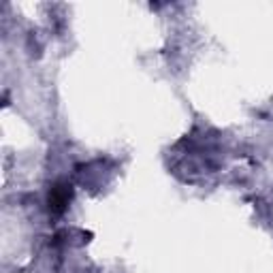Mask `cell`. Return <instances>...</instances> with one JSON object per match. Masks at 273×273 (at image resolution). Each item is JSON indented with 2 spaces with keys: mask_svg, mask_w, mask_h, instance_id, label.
I'll return each mask as SVG.
<instances>
[{
  "mask_svg": "<svg viewBox=\"0 0 273 273\" xmlns=\"http://www.w3.org/2000/svg\"><path fill=\"white\" fill-rule=\"evenodd\" d=\"M68 201H71V188L64 184H58V186H53L51 192H49V207H51V212H64V207L68 205Z\"/></svg>",
  "mask_w": 273,
  "mask_h": 273,
  "instance_id": "6da1fadb",
  "label": "cell"
}]
</instances>
